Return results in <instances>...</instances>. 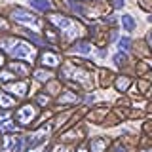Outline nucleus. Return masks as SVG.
I'll return each instance as SVG.
<instances>
[{
	"instance_id": "nucleus-16",
	"label": "nucleus",
	"mask_w": 152,
	"mask_h": 152,
	"mask_svg": "<svg viewBox=\"0 0 152 152\" xmlns=\"http://www.w3.org/2000/svg\"><path fill=\"white\" fill-rule=\"evenodd\" d=\"M129 84H131V80L127 78V76H118L116 82H114V86H116L118 91H126V89L129 88Z\"/></svg>"
},
{
	"instance_id": "nucleus-17",
	"label": "nucleus",
	"mask_w": 152,
	"mask_h": 152,
	"mask_svg": "<svg viewBox=\"0 0 152 152\" xmlns=\"http://www.w3.org/2000/svg\"><path fill=\"white\" fill-rule=\"evenodd\" d=\"M51 74L50 70H44V69H38V70H34V78L38 80V82H50L51 80Z\"/></svg>"
},
{
	"instance_id": "nucleus-2",
	"label": "nucleus",
	"mask_w": 152,
	"mask_h": 152,
	"mask_svg": "<svg viewBox=\"0 0 152 152\" xmlns=\"http://www.w3.org/2000/svg\"><path fill=\"white\" fill-rule=\"evenodd\" d=\"M50 21L59 28V32H63V36L66 38V40L78 38L80 34H82V31H84L80 23H76L74 19L65 17V15H57V13H53V15H50Z\"/></svg>"
},
{
	"instance_id": "nucleus-5",
	"label": "nucleus",
	"mask_w": 152,
	"mask_h": 152,
	"mask_svg": "<svg viewBox=\"0 0 152 152\" xmlns=\"http://www.w3.org/2000/svg\"><path fill=\"white\" fill-rule=\"evenodd\" d=\"M4 91L10 93L12 97H25L28 91V86L27 82H12V84H4Z\"/></svg>"
},
{
	"instance_id": "nucleus-21",
	"label": "nucleus",
	"mask_w": 152,
	"mask_h": 152,
	"mask_svg": "<svg viewBox=\"0 0 152 152\" xmlns=\"http://www.w3.org/2000/svg\"><path fill=\"white\" fill-rule=\"evenodd\" d=\"M126 61H127V55H126V51H118V53L114 55V63H116L118 66H120V65H124Z\"/></svg>"
},
{
	"instance_id": "nucleus-23",
	"label": "nucleus",
	"mask_w": 152,
	"mask_h": 152,
	"mask_svg": "<svg viewBox=\"0 0 152 152\" xmlns=\"http://www.w3.org/2000/svg\"><path fill=\"white\" fill-rule=\"evenodd\" d=\"M66 2H69V6L74 10V12H78V13H84V8L80 6L78 2H74V0H66Z\"/></svg>"
},
{
	"instance_id": "nucleus-27",
	"label": "nucleus",
	"mask_w": 152,
	"mask_h": 152,
	"mask_svg": "<svg viewBox=\"0 0 152 152\" xmlns=\"http://www.w3.org/2000/svg\"><path fill=\"white\" fill-rule=\"evenodd\" d=\"M116 152H127L126 146H116Z\"/></svg>"
},
{
	"instance_id": "nucleus-9",
	"label": "nucleus",
	"mask_w": 152,
	"mask_h": 152,
	"mask_svg": "<svg viewBox=\"0 0 152 152\" xmlns=\"http://www.w3.org/2000/svg\"><path fill=\"white\" fill-rule=\"evenodd\" d=\"M40 61H42V65L44 66H57L61 63V57L57 55V53H53V51H44V53L40 55Z\"/></svg>"
},
{
	"instance_id": "nucleus-31",
	"label": "nucleus",
	"mask_w": 152,
	"mask_h": 152,
	"mask_svg": "<svg viewBox=\"0 0 152 152\" xmlns=\"http://www.w3.org/2000/svg\"><path fill=\"white\" fill-rule=\"evenodd\" d=\"M141 152H150V150H148V148H145V150H141Z\"/></svg>"
},
{
	"instance_id": "nucleus-7",
	"label": "nucleus",
	"mask_w": 152,
	"mask_h": 152,
	"mask_svg": "<svg viewBox=\"0 0 152 152\" xmlns=\"http://www.w3.org/2000/svg\"><path fill=\"white\" fill-rule=\"evenodd\" d=\"M48 131H50V126H42L38 131H34L32 135H28V139H27V145H28V148L31 146H36V145H40L42 139L48 135Z\"/></svg>"
},
{
	"instance_id": "nucleus-14",
	"label": "nucleus",
	"mask_w": 152,
	"mask_h": 152,
	"mask_svg": "<svg viewBox=\"0 0 152 152\" xmlns=\"http://www.w3.org/2000/svg\"><path fill=\"white\" fill-rule=\"evenodd\" d=\"M15 104V97H12L6 91H0V108H12Z\"/></svg>"
},
{
	"instance_id": "nucleus-11",
	"label": "nucleus",
	"mask_w": 152,
	"mask_h": 152,
	"mask_svg": "<svg viewBox=\"0 0 152 152\" xmlns=\"http://www.w3.org/2000/svg\"><path fill=\"white\" fill-rule=\"evenodd\" d=\"M107 146H108V139H104V137H95V139L89 141L88 150L89 152H104Z\"/></svg>"
},
{
	"instance_id": "nucleus-1",
	"label": "nucleus",
	"mask_w": 152,
	"mask_h": 152,
	"mask_svg": "<svg viewBox=\"0 0 152 152\" xmlns=\"http://www.w3.org/2000/svg\"><path fill=\"white\" fill-rule=\"evenodd\" d=\"M0 48H2L4 51H8L12 57H15V59H19V61H25V63H34V59H36L34 46H31L25 40L2 38V40H0Z\"/></svg>"
},
{
	"instance_id": "nucleus-30",
	"label": "nucleus",
	"mask_w": 152,
	"mask_h": 152,
	"mask_svg": "<svg viewBox=\"0 0 152 152\" xmlns=\"http://www.w3.org/2000/svg\"><path fill=\"white\" fill-rule=\"evenodd\" d=\"M2 65H4V55L0 53V66H2Z\"/></svg>"
},
{
	"instance_id": "nucleus-26",
	"label": "nucleus",
	"mask_w": 152,
	"mask_h": 152,
	"mask_svg": "<svg viewBox=\"0 0 152 152\" xmlns=\"http://www.w3.org/2000/svg\"><path fill=\"white\" fill-rule=\"evenodd\" d=\"M114 6H116V8H122L124 6V0H114Z\"/></svg>"
},
{
	"instance_id": "nucleus-19",
	"label": "nucleus",
	"mask_w": 152,
	"mask_h": 152,
	"mask_svg": "<svg viewBox=\"0 0 152 152\" xmlns=\"http://www.w3.org/2000/svg\"><path fill=\"white\" fill-rule=\"evenodd\" d=\"M118 50L120 51H129L131 50V40L129 38H120V40H118Z\"/></svg>"
},
{
	"instance_id": "nucleus-6",
	"label": "nucleus",
	"mask_w": 152,
	"mask_h": 152,
	"mask_svg": "<svg viewBox=\"0 0 152 152\" xmlns=\"http://www.w3.org/2000/svg\"><path fill=\"white\" fill-rule=\"evenodd\" d=\"M17 124L12 122L10 112H0V133H15Z\"/></svg>"
},
{
	"instance_id": "nucleus-3",
	"label": "nucleus",
	"mask_w": 152,
	"mask_h": 152,
	"mask_svg": "<svg viewBox=\"0 0 152 152\" xmlns=\"http://www.w3.org/2000/svg\"><path fill=\"white\" fill-rule=\"evenodd\" d=\"M36 116H38V108L34 104H23L15 110V122L19 126H28Z\"/></svg>"
},
{
	"instance_id": "nucleus-13",
	"label": "nucleus",
	"mask_w": 152,
	"mask_h": 152,
	"mask_svg": "<svg viewBox=\"0 0 152 152\" xmlns=\"http://www.w3.org/2000/svg\"><path fill=\"white\" fill-rule=\"evenodd\" d=\"M8 70L15 72V76H17V74H19V76H27V74H28V66H27V65H23L21 61H12Z\"/></svg>"
},
{
	"instance_id": "nucleus-29",
	"label": "nucleus",
	"mask_w": 152,
	"mask_h": 152,
	"mask_svg": "<svg viewBox=\"0 0 152 152\" xmlns=\"http://www.w3.org/2000/svg\"><path fill=\"white\" fill-rule=\"evenodd\" d=\"M0 28H6V21L4 19H0Z\"/></svg>"
},
{
	"instance_id": "nucleus-15",
	"label": "nucleus",
	"mask_w": 152,
	"mask_h": 152,
	"mask_svg": "<svg viewBox=\"0 0 152 152\" xmlns=\"http://www.w3.org/2000/svg\"><path fill=\"white\" fill-rule=\"evenodd\" d=\"M120 21H122V27H124V31H127V32H131V31H135V19H133L131 15H127V13H124V15L120 17Z\"/></svg>"
},
{
	"instance_id": "nucleus-25",
	"label": "nucleus",
	"mask_w": 152,
	"mask_h": 152,
	"mask_svg": "<svg viewBox=\"0 0 152 152\" xmlns=\"http://www.w3.org/2000/svg\"><path fill=\"white\" fill-rule=\"evenodd\" d=\"M44 150H46V145H44V142H40V145H36V146H31L27 152H44Z\"/></svg>"
},
{
	"instance_id": "nucleus-18",
	"label": "nucleus",
	"mask_w": 152,
	"mask_h": 152,
	"mask_svg": "<svg viewBox=\"0 0 152 152\" xmlns=\"http://www.w3.org/2000/svg\"><path fill=\"white\" fill-rule=\"evenodd\" d=\"M31 6L36 10H42V12H50L51 10V4L48 0H31Z\"/></svg>"
},
{
	"instance_id": "nucleus-8",
	"label": "nucleus",
	"mask_w": 152,
	"mask_h": 152,
	"mask_svg": "<svg viewBox=\"0 0 152 152\" xmlns=\"http://www.w3.org/2000/svg\"><path fill=\"white\" fill-rule=\"evenodd\" d=\"M15 141H17V135H13V133H4L2 145H0V152H13Z\"/></svg>"
},
{
	"instance_id": "nucleus-28",
	"label": "nucleus",
	"mask_w": 152,
	"mask_h": 152,
	"mask_svg": "<svg viewBox=\"0 0 152 152\" xmlns=\"http://www.w3.org/2000/svg\"><path fill=\"white\" fill-rule=\"evenodd\" d=\"M76 152H88V146H80V148L76 150Z\"/></svg>"
},
{
	"instance_id": "nucleus-24",
	"label": "nucleus",
	"mask_w": 152,
	"mask_h": 152,
	"mask_svg": "<svg viewBox=\"0 0 152 152\" xmlns=\"http://www.w3.org/2000/svg\"><path fill=\"white\" fill-rule=\"evenodd\" d=\"M36 101H38V104H42V107H46V104L50 103V97H48L46 93H40V95L36 97Z\"/></svg>"
},
{
	"instance_id": "nucleus-20",
	"label": "nucleus",
	"mask_w": 152,
	"mask_h": 152,
	"mask_svg": "<svg viewBox=\"0 0 152 152\" xmlns=\"http://www.w3.org/2000/svg\"><path fill=\"white\" fill-rule=\"evenodd\" d=\"M10 80H15V74H13L12 70H2V72H0V84H6Z\"/></svg>"
},
{
	"instance_id": "nucleus-10",
	"label": "nucleus",
	"mask_w": 152,
	"mask_h": 152,
	"mask_svg": "<svg viewBox=\"0 0 152 152\" xmlns=\"http://www.w3.org/2000/svg\"><path fill=\"white\" fill-rule=\"evenodd\" d=\"M78 101H80V97L74 91H70V89L63 91V93L59 95V99H57V103H59L61 107H66V104H76Z\"/></svg>"
},
{
	"instance_id": "nucleus-12",
	"label": "nucleus",
	"mask_w": 152,
	"mask_h": 152,
	"mask_svg": "<svg viewBox=\"0 0 152 152\" xmlns=\"http://www.w3.org/2000/svg\"><path fill=\"white\" fill-rule=\"evenodd\" d=\"M91 44L89 42H86V40H82V42H78V44H74L72 48H70V51L72 53H82V55H88V53H91Z\"/></svg>"
},
{
	"instance_id": "nucleus-4",
	"label": "nucleus",
	"mask_w": 152,
	"mask_h": 152,
	"mask_svg": "<svg viewBox=\"0 0 152 152\" xmlns=\"http://www.w3.org/2000/svg\"><path fill=\"white\" fill-rule=\"evenodd\" d=\"M12 19L15 23H21V25H27V27H38L40 23H38V19H36V15L34 13H31L28 10H25V8H15L12 12Z\"/></svg>"
},
{
	"instance_id": "nucleus-22",
	"label": "nucleus",
	"mask_w": 152,
	"mask_h": 152,
	"mask_svg": "<svg viewBox=\"0 0 152 152\" xmlns=\"http://www.w3.org/2000/svg\"><path fill=\"white\" fill-rule=\"evenodd\" d=\"M23 146H25V137H17V141H15V148H13V152H23Z\"/></svg>"
}]
</instances>
